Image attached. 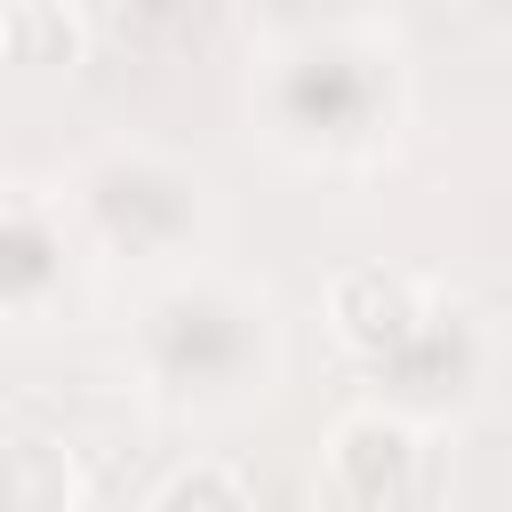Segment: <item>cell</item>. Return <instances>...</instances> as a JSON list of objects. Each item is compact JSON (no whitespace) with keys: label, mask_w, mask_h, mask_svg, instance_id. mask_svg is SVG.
<instances>
[{"label":"cell","mask_w":512,"mask_h":512,"mask_svg":"<svg viewBox=\"0 0 512 512\" xmlns=\"http://www.w3.org/2000/svg\"><path fill=\"white\" fill-rule=\"evenodd\" d=\"M432 312L440 304L400 264H344L328 280V328H336V344L360 352V360H376V368H392L400 352H416V336L432 328Z\"/></svg>","instance_id":"obj_3"},{"label":"cell","mask_w":512,"mask_h":512,"mask_svg":"<svg viewBox=\"0 0 512 512\" xmlns=\"http://www.w3.org/2000/svg\"><path fill=\"white\" fill-rule=\"evenodd\" d=\"M264 352H272V312L248 288L184 280L144 304V360L160 384L192 400H240L248 376H264Z\"/></svg>","instance_id":"obj_1"},{"label":"cell","mask_w":512,"mask_h":512,"mask_svg":"<svg viewBox=\"0 0 512 512\" xmlns=\"http://www.w3.org/2000/svg\"><path fill=\"white\" fill-rule=\"evenodd\" d=\"M152 512H256V496L232 464H184V472H168Z\"/></svg>","instance_id":"obj_8"},{"label":"cell","mask_w":512,"mask_h":512,"mask_svg":"<svg viewBox=\"0 0 512 512\" xmlns=\"http://www.w3.org/2000/svg\"><path fill=\"white\" fill-rule=\"evenodd\" d=\"M0 40H8L24 64H72L80 40H88V24H80V8H64V0H8V8H0Z\"/></svg>","instance_id":"obj_6"},{"label":"cell","mask_w":512,"mask_h":512,"mask_svg":"<svg viewBox=\"0 0 512 512\" xmlns=\"http://www.w3.org/2000/svg\"><path fill=\"white\" fill-rule=\"evenodd\" d=\"M88 208L112 240L128 248H176L192 224H200V176L152 160V152H112L88 184Z\"/></svg>","instance_id":"obj_2"},{"label":"cell","mask_w":512,"mask_h":512,"mask_svg":"<svg viewBox=\"0 0 512 512\" xmlns=\"http://www.w3.org/2000/svg\"><path fill=\"white\" fill-rule=\"evenodd\" d=\"M8 512H80V464L48 440L8 448Z\"/></svg>","instance_id":"obj_5"},{"label":"cell","mask_w":512,"mask_h":512,"mask_svg":"<svg viewBox=\"0 0 512 512\" xmlns=\"http://www.w3.org/2000/svg\"><path fill=\"white\" fill-rule=\"evenodd\" d=\"M48 224L32 200H8V224H0V296L8 312H32L40 304V280H48Z\"/></svg>","instance_id":"obj_7"},{"label":"cell","mask_w":512,"mask_h":512,"mask_svg":"<svg viewBox=\"0 0 512 512\" xmlns=\"http://www.w3.org/2000/svg\"><path fill=\"white\" fill-rule=\"evenodd\" d=\"M416 472H424V440L400 408H360L328 432V480L360 512H400L416 496Z\"/></svg>","instance_id":"obj_4"}]
</instances>
